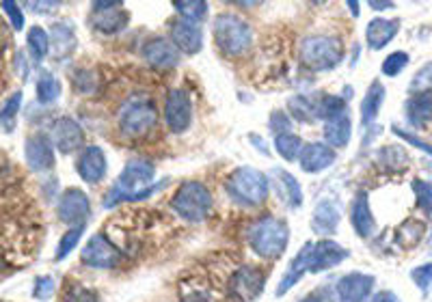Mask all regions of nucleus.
I'll return each mask as SVG.
<instances>
[{
    "label": "nucleus",
    "instance_id": "dca6fc26",
    "mask_svg": "<svg viewBox=\"0 0 432 302\" xmlns=\"http://www.w3.org/2000/svg\"><path fill=\"white\" fill-rule=\"evenodd\" d=\"M76 167L85 181H89V184H97V181H102L106 175V153L97 145H89L81 153V158H78Z\"/></svg>",
    "mask_w": 432,
    "mask_h": 302
},
{
    "label": "nucleus",
    "instance_id": "f704fd0d",
    "mask_svg": "<svg viewBox=\"0 0 432 302\" xmlns=\"http://www.w3.org/2000/svg\"><path fill=\"white\" fill-rule=\"evenodd\" d=\"M19 104H22V91H15L11 97L5 99V106H3V112H0V119H3V124H5V130H7V132L13 130V121H15V117H17Z\"/></svg>",
    "mask_w": 432,
    "mask_h": 302
},
{
    "label": "nucleus",
    "instance_id": "58836bf2",
    "mask_svg": "<svg viewBox=\"0 0 432 302\" xmlns=\"http://www.w3.org/2000/svg\"><path fill=\"white\" fill-rule=\"evenodd\" d=\"M81 235H83V227H78V229H72V231H67L65 235H63V240H61V244H58V253H56V257L58 259H63L76 244H78V240H81Z\"/></svg>",
    "mask_w": 432,
    "mask_h": 302
},
{
    "label": "nucleus",
    "instance_id": "473e14b6",
    "mask_svg": "<svg viewBox=\"0 0 432 302\" xmlns=\"http://www.w3.org/2000/svg\"><path fill=\"white\" fill-rule=\"evenodd\" d=\"M182 15V19H190V22H203L208 15V3L203 0H190V3H175L173 5Z\"/></svg>",
    "mask_w": 432,
    "mask_h": 302
},
{
    "label": "nucleus",
    "instance_id": "4c0bfd02",
    "mask_svg": "<svg viewBox=\"0 0 432 302\" xmlns=\"http://www.w3.org/2000/svg\"><path fill=\"white\" fill-rule=\"evenodd\" d=\"M413 188H415V196H417V205L426 212H432V186L422 179H415Z\"/></svg>",
    "mask_w": 432,
    "mask_h": 302
},
{
    "label": "nucleus",
    "instance_id": "6ab92c4d",
    "mask_svg": "<svg viewBox=\"0 0 432 302\" xmlns=\"http://www.w3.org/2000/svg\"><path fill=\"white\" fill-rule=\"evenodd\" d=\"M348 253L338 246V244H333V242H320L318 246H313L311 249V261H309V270L311 272H318L322 268H333L335 264H340V261L346 257Z\"/></svg>",
    "mask_w": 432,
    "mask_h": 302
},
{
    "label": "nucleus",
    "instance_id": "ddd939ff",
    "mask_svg": "<svg viewBox=\"0 0 432 302\" xmlns=\"http://www.w3.org/2000/svg\"><path fill=\"white\" fill-rule=\"evenodd\" d=\"M91 214V205H89V199L83 190L78 188H69L63 196H61V203H58V216L65 223L74 225V223H85Z\"/></svg>",
    "mask_w": 432,
    "mask_h": 302
},
{
    "label": "nucleus",
    "instance_id": "c03bdc74",
    "mask_svg": "<svg viewBox=\"0 0 432 302\" xmlns=\"http://www.w3.org/2000/svg\"><path fill=\"white\" fill-rule=\"evenodd\" d=\"M52 280L50 278H39L37 283V290H35V296L37 298H48V294H52Z\"/></svg>",
    "mask_w": 432,
    "mask_h": 302
},
{
    "label": "nucleus",
    "instance_id": "a211bd4d",
    "mask_svg": "<svg viewBox=\"0 0 432 302\" xmlns=\"http://www.w3.org/2000/svg\"><path fill=\"white\" fill-rule=\"evenodd\" d=\"M398 31H400L398 19H379V17L372 19V22L367 24V31H365L367 46L372 50H381L398 35Z\"/></svg>",
    "mask_w": 432,
    "mask_h": 302
},
{
    "label": "nucleus",
    "instance_id": "ea45409f",
    "mask_svg": "<svg viewBox=\"0 0 432 302\" xmlns=\"http://www.w3.org/2000/svg\"><path fill=\"white\" fill-rule=\"evenodd\" d=\"M74 87H76V91H81V93H91L95 89V76L91 72H87V69L76 72Z\"/></svg>",
    "mask_w": 432,
    "mask_h": 302
},
{
    "label": "nucleus",
    "instance_id": "c756f323",
    "mask_svg": "<svg viewBox=\"0 0 432 302\" xmlns=\"http://www.w3.org/2000/svg\"><path fill=\"white\" fill-rule=\"evenodd\" d=\"M424 231H426V227H424V223L422 220H415V218H408V220H404V223L400 225V229H398V242L402 246H413V244H417V242L422 240V235H424Z\"/></svg>",
    "mask_w": 432,
    "mask_h": 302
},
{
    "label": "nucleus",
    "instance_id": "9d476101",
    "mask_svg": "<svg viewBox=\"0 0 432 302\" xmlns=\"http://www.w3.org/2000/svg\"><path fill=\"white\" fill-rule=\"evenodd\" d=\"M50 138L61 153H72L85 143V132L72 117H58L52 126Z\"/></svg>",
    "mask_w": 432,
    "mask_h": 302
},
{
    "label": "nucleus",
    "instance_id": "de8ad7c7",
    "mask_svg": "<svg viewBox=\"0 0 432 302\" xmlns=\"http://www.w3.org/2000/svg\"><path fill=\"white\" fill-rule=\"evenodd\" d=\"M372 9H391L394 7V3H369Z\"/></svg>",
    "mask_w": 432,
    "mask_h": 302
},
{
    "label": "nucleus",
    "instance_id": "423d86ee",
    "mask_svg": "<svg viewBox=\"0 0 432 302\" xmlns=\"http://www.w3.org/2000/svg\"><path fill=\"white\" fill-rule=\"evenodd\" d=\"M249 242L262 257H279L288 244V227L281 220L266 216L249 229Z\"/></svg>",
    "mask_w": 432,
    "mask_h": 302
},
{
    "label": "nucleus",
    "instance_id": "393cba45",
    "mask_svg": "<svg viewBox=\"0 0 432 302\" xmlns=\"http://www.w3.org/2000/svg\"><path fill=\"white\" fill-rule=\"evenodd\" d=\"M352 225H355L359 235H369L374 231V218L369 214L367 194H359L355 205H352Z\"/></svg>",
    "mask_w": 432,
    "mask_h": 302
},
{
    "label": "nucleus",
    "instance_id": "39448f33",
    "mask_svg": "<svg viewBox=\"0 0 432 302\" xmlns=\"http://www.w3.org/2000/svg\"><path fill=\"white\" fill-rule=\"evenodd\" d=\"M171 208L190 223H199L210 216L212 194L201 181H184L171 199Z\"/></svg>",
    "mask_w": 432,
    "mask_h": 302
},
{
    "label": "nucleus",
    "instance_id": "1a4fd4ad",
    "mask_svg": "<svg viewBox=\"0 0 432 302\" xmlns=\"http://www.w3.org/2000/svg\"><path fill=\"white\" fill-rule=\"evenodd\" d=\"M119 259L122 251H117V246L104 235H93L83 249V261L93 268H113L119 264Z\"/></svg>",
    "mask_w": 432,
    "mask_h": 302
},
{
    "label": "nucleus",
    "instance_id": "0eeeda50",
    "mask_svg": "<svg viewBox=\"0 0 432 302\" xmlns=\"http://www.w3.org/2000/svg\"><path fill=\"white\" fill-rule=\"evenodd\" d=\"M227 192L244 205H258L268 196V179L264 173L242 167L227 179Z\"/></svg>",
    "mask_w": 432,
    "mask_h": 302
},
{
    "label": "nucleus",
    "instance_id": "bb28decb",
    "mask_svg": "<svg viewBox=\"0 0 432 302\" xmlns=\"http://www.w3.org/2000/svg\"><path fill=\"white\" fill-rule=\"evenodd\" d=\"M274 175H277V186H279V192L283 194L281 199H288L290 205H301L303 201V192H301V186L294 181V177L283 171V169H277L274 171Z\"/></svg>",
    "mask_w": 432,
    "mask_h": 302
},
{
    "label": "nucleus",
    "instance_id": "2eb2a0df",
    "mask_svg": "<svg viewBox=\"0 0 432 302\" xmlns=\"http://www.w3.org/2000/svg\"><path fill=\"white\" fill-rule=\"evenodd\" d=\"M143 58L149 65L158 67V69H169L175 67L180 60V52L173 46V42H167V39H149V42L143 46Z\"/></svg>",
    "mask_w": 432,
    "mask_h": 302
},
{
    "label": "nucleus",
    "instance_id": "cd10ccee",
    "mask_svg": "<svg viewBox=\"0 0 432 302\" xmlns=\"http://www.w3.org/2000/svg\"><path fill=\"white\" fill-rule=\"evenodd\" d=\"M274 149L277 153L285 160H294V158H301V151H303V140L292 134V132H283V134H277L274 138Z\"/></svg>",
    "mask_w": 432,
    "mask_h": 302
},
{
    "label": "nucleus",
    "instance_id": "49530a36",
    "mask_svg": "<svg viewBox=\"0 0 432 302\" xmlns=\"http://www.w3.org/2000/svg\"><path fill=\"white\" fill-rule=\"evenodd\" d=\"M374 302H398L394 294H389V292H383L374 298Z\"/></svg>",
    "mask_w": 432,
    "mask_h": 302
},
{
    "label": "nucleus",
    "instance_id": "09e8293b",
    "mask_svg": "<svg viewBox=\"0 0 432 302\" xmlns=\"http://www.w3.org/2000/svg\"><path fill=\"white\" fill-rule=\"evenodd\" d=\"M303 302H316V300H303Z\"/></svg>",
    "mask_w": 432,
    "mask_h": 302
},
{
    "label": "nucleus",
    "instance_id": "f03ea898",
    "mask_svg": "<svg viewBox=\"0 0 432 302\" xmlns=\"http://www.w3.org/2000/svg\"><path fill=\"white\" fill-rule=\"evenodd\" d=\"M214 42L223 54L238 58L249 52L253 44V31L242 17L233 13H221L214 22Z\"/></svg>",
    "mask_w": 432,
    "mask_h": 302
},
{
    "label": "nucleus",
    "instance_id": "412c9836",
    "mask_svg": "<svg viewBox=\"0 0 432 302\" xmlns=\"http://www.w3.org/2000/svg\"><path fill=\"white\" fill-rule=\"evenodd\" d=\"M374 285V278L363 274H348L340 283V296L344 302H363Z\"/></svg>",
    "mask_w": 432,
    "mask_h": 302
},
{
    "label": "nucleus",
    "instance_id": "a19ab883",
    "mask_svg": "<svg viewBox=\"0 0 432 302\" xmlns=\"http://www.w3.org/2000/svg\"><path fill=\"white\" fill-rule=\"evenodd\" d=\"M3 11L11 17V24H13L15 31H22L24 28V13H22V9H19L15 3H11V0H5V3H3Z\"/></svg>",
    "mask_w": 432,
    "mask_h": 302
},
{
    "label": "nucleus",
    "instance_id": "f3484780",
    "mask_svg": "<svg viewBox=\"0 0 432 302\" xmlns=\"http://www.w3.org/2000/svg\"><path fill=\"white\" fill-rule=\"evenodd\" d=\"M333 162H335V151L329 145L311 143V145H305L301 151V169L305 173H320L329 169Z\"/></svg>",
    "mask_w": 432,
    "mask_h": 302
},
{
    "label": "nucleus",
    "instance_id": "37998d69",
    "mask_svg": "<svg viewBox=\"0 0 432 302\" xmlns=\"http://www.w3.org/2000/svg\"><path fill=\"white\" fill-rule=\"evenodd\" d=\"M65 302H97V300H95V296L91 292H87L83 287H72L67 292V300Z\"/></svg>",
    "mask_w": 432,
    "mask_h": 302
},
{
    "label": "nucleus",
    "instance_id": "7c9ffc66",
    "mask_svg": "<svg viewBox=\"0 0 432 302\" xmlns=\"http://www.w3.org/2000/svg\"><path fill=\"white\" fill-rule=\"evenodd\" d=\"M28 50L35 60H44L50 52V37L42 26H33L28 31Z\"/></svg>",
    "mask_w": 432,
    "mask_h": 302
},
{
    "label": "nucleus",
    "instance_id": "b1692460",
    "mask_svg": "<svg viewBox=\"0 0 432 302\" xmlns=\"http://www.w3.org/2000/svg\"><path fill=\"white\" fill-rule=\"evenodd\" d=\"M383 99H385V87L376 80V83L369 85V89H367V93L363 97V102H361V121L365 126L376 119V115H379V110L383 106Z\"/></svg>",
    "mask_w": 432,
    "mask_h": 302
},
{
    "label": "nucleus",
    "instance_id": "aec40b11",
    "mask_svg": "<svg viewBox=\"0 0 432 302\" xmlns=\"http://www.w3.org/2000/svg\"><path fill=\"white\" fill-rule=\"evenodd\" d=\"M262 280H264V276L260 274V270L242 268V270L235 272V276L231 278V290H235L238 298L251 300L262 292V287H264Z\"/></svg>",
    "mask_w": 432,
    "mask_h": 302
},
{
    "label": "nucleus",
    "instance_id": "9b49d317",
    "mask_svg": "<svg viewBox=\"0 0 432 302\" xmlns=\"http://www.w3.org/2000/svg\"><path fill=\"white\" fill-rule=\"evenodd\" d=\"M171 42L186 54H197L203 46V31L190 19H175L171 24Z\"/></svg>",
    "mask_w": 432,
    "mask_h": 302
},
{
    "label": "nucleus",
    "instance_id": "e433bc0d",
    "mask_svg": "<svg viewBox=\"0 0 432 302\" xmlns=\"http://www.w3.org/2000/svg\"><path fill=\"white\" fill-rule=\"evenodd\" d=\"M406 65H408V54L406 52H394V54H389L385 58L383 74L385 76H398Z\"/></svg>",
    "mask_w": 432,
    "mask_h": 302
},
{
    "label": "nucleus",
    "instance_id": "72a5a7b5",
    "mask_svg": "<svg viewBox=\"0 0 432 302\" xmlns=\"http://www.w3.org/2000/svg\"><path fill=\"white\" fill-rule=\"evenodd\" d=\"M344 112H346L344 99H342V97H335V95H326V97H322V102L316 106V115L326 117V121L333 119V117H340V115H344Z\"/></svg>",
    "mask_w": 432,
    "mask_h": 302
},
{
    "label": "nucleus",
    "instance_id": "f8f14e48",
    "mask_svg": "<svg viewBox=\"0 0 432 302\" xmlns=\"http://www.w3.org/2000/svg\"><path fill=\"white\" fill-rule=\"evenodd\" d=\"M91 22L100 33L110 35V33H117L126 26L128 13L122 9V3H95Z\"/></svg>",
    "mask_w": 432,
    "mask_h": 302
},
{
    "label": "nucleus",
    "instance_id": "f257e3e1",
    "mask_svg": "<svg viewBox=\"0 0 432 302\" xmlns=\"http://www.w3.org/2000/svg\"><path fill=\"white\" fill-rule=\"evenodd\" d=\"M156 177V169L147 160H132L126 165L119 179L115 181V186L108 192L106 205H115L122 199H143L151 192L149 184Z\"/></svg>",
    "mask_w": 432,
    "mask_h": 302
},
{
    "label": "nucleus",
    "instance_id": "c85d7f7f",
    "mask_svg": "<svg viewBox=\"0 0 432 302\" xmlns=\"http://www.w3.org/2000/svg\"><path fill=\"white\" fill-rule=\"evenodd\" d=\"M340 220V214L335 210L333 203H322L316 214H313V227H316L318 233H326V231H333Z\"/></svg>",
    "mask_w": 432,
    "mask_h": 302
},
{
    "label": "nucleus",
    "instance_id": "c9c22d12",
    "mask_svg": "<svg viewBox=\"0 0 432 302\" xmlns=\"http://www.w3.org/2000/svg\"><path fill=\"white\" fill-rule=\"evenodd\" d=\"M410 91H413V95L432 93V60H430V63H426L417 72V76L410 80Z\"/></svg>",
    "mask_w": 432,
    "mask_h": 302
},
{
    "label": "nucleus",
    "instance_id": "a878e982",
    "mask_svg": "<svg viewBox=\"0 0 432 302\" xmlns=\"http://www.w3.org/2000/svg\"><path fill=\"white\" fill-rule=\"evenodd\" d=\"M74 46H76V37H74L72 28L65 26V24H56L52 28V37H50V48H52V52L58 58H63L65 54H69L74 50Z\"/></svg>",
    "mask_w": 432,
    "mask_h": 302
},
{
    "label": "nucleus",
    "instance_id": "20e7f679",
    "mask_svg": "<svg viewBox=\"0 0 432 302\" xmlns=\"http://www.w3.org/2000/svg\"><path fill=\"white\" fill-rule=\"evenodd\" d=\"M301 63L311 72H326L333 69L344 58V46L340 39L326 35L307 37L301 44Z\"/></svg>",
    "mask_w": 432,
    "mask_h": 302
},
{
    "label": "nucleus",
    "instance_id": "7ed1b4c3",
    "mask_svg": "<svg viewBox=\"0 0 432 302\" xmlns=\"http://www.w3.org/2000/svg\"><path fill=\"white\" fill-rule=\"evenodd\" d=\"M158 126V110L153 99L145 95H134L122 104L119 110V130L130 138H141Z\"/></svg>",
    "mask_w": 432,
    "mask_h": 302
},
{
    "label": "nucleus",
    "instance_id": "2f4dec72",
    "mask_svg": "<svg viewBox=\"0 0 432 302\" xmlns=\"http://www.w3.org/2000/svg\"><path fill=\"white\" fill-rule=\"evenodd\" d=\"M58 93H61V85H58V80L52 76V74H42L37 78V99L42 104H50L54 102V99L58 97Z\"/></svg>",
    "mask_w": 432,
    "mask_h": 302
},
{
    "label": "nucleus",
    "instance_id": "5701e85b",
    "mask_svg": "<svg viewBox=\"0 0 432 302\" xmlns=\"http://www.w3.org/2000/svg\"><path fill=\"white\" fill-rule=\"evenodd\" d=\"M406 110H408V121H410V124L417 126V128L426 126L428 121L432 119V93L413 95L408 99Z\"/></svg>",
    "mask_w": 432,
    "mask_h": 302
},
{
    "label": "nucleus",
    "instance_id": "4be33fe9",
    "mask_svg": "<svg viewBox=\"0 0 432 302\" xmlns=\"http://www.w3.org/2000/svg\"><path fill=\"white\" fill-rule=\"evenodd\" d=\"M350 117L348 112L340 115V117H333L326 121V126H324V138H326V143L331 147H346L350 143Z\"/></svg>",
    "mask_w": 432,
    "mask_h": 302
},
{
    "label": "nucleus",
    "instance_id": "a18cd8bd",
    "mask_svg": "<svg viewBox=\"0 0 432 302\" xmlns=\"http://www.w3.org/2000/svg\"><path fill=\"white\" fill-rule=\"evenodd\" d=\"M396 134H398V136H402L404 140H408V143H413L415 147H419V149H424L426 153H430V156H432V147H428L426 143H422V140H417V138H413V136H408V134H404V132H400V130H396Z\"/></svg>",
    "mask_w": 432,
    "mask_h": 302
},
{
    "label": "nucleus",
    "instance_id": "79ce46f5",
    "mask_svg": "<svg viewBox=\"0 0 432 302\" xmlns=\"http://www.w3.org/2000/svg\"><path fill=\"white\" fill-rule=\"evenodd\" d=\"M413 278H415V283H417L422 290H426V287L432 283V264H428V266H422V268L413 270Z\"/></svg>",
    "mask_w": 432,
    "mask_h": 302
},
{
    "label": "nucleus",
    "instance_id": "6e6552de",
    "mask_svg": "<svg viewBox=\"0 0 432 302\" xmlns=\"http://www.w3.org/2000/svg\"><path fill=\"white\" fill-rule=\"evenodd\" d=\"M165 119H167L169 130L175 132V134L186 132V130L190 128V121H192V104H190V97H188L186 91H182V89H173V91L167 95Z\"/></svg>",
    "mask_w": 432,
    "mask_h": 302
},
{
    "label": "nucleus",
    "instance_id": "4468645a",
    "mask_svg": "<svg viewBox=\"0 0 432 302\" xmlns=\"http://www.w3.org/2000/svg\"><path fill=\"white\" fill-rule=\"evenodd\" d=\"M26 162L35 171H48L54 167V143L46 134H35L26 140Z\"/></svg>",
    "mask_w": 432,
    "mask_h": 302
}]
</instances>
